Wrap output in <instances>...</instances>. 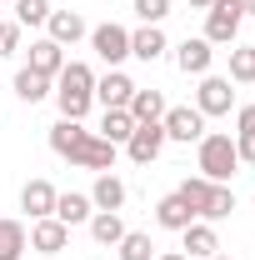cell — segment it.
Here are the masks:
<instances>
[{
	"label": "cell",
	"instance_id": "1",
	"mask_svg": "<svg viewBox=\"0 0 255 260\" xmlns=\"http://www.w3.org/2000/svg\"><path fill=\"white\" fill-rule=\"evenodd\" d=\"M50 150L65 155L70 165H80V170H115V150L120 145H110V140H100L90 130L80 125V120H55L50 125Z\"/></svg>",
	"mask_w": 255,
	"mask_h": 260
},
{
	"label": "cell",
	"instance_id": "2",
	"mask_svg": "<svg viewBox=\"0 0 255 260\" xmlns=\"http://www.w3.org/2000/svg\"><path fill=\"white\" fill-rule=\"evenodd\" d=\"M55 105H60L65 120H80L95 105V70L80 60H65V70L55 75Z\"/></svg>",
	"mask_w": 255,
	"mask_h": 260
},
{
	"label": "cell",
	"instance_id": "3",
	"mask_svg": "<svg viewBox=\"0 0 255 260\" xmlns=\"http://www.w3.org/2000/svg\"><path fill=\"white\" fill-rule=\"evenodd\" d=\"M180 200L195 210V220H225L230 210H235V190L230 185H215V180H205V175H195L180 185Z\"/></svg>",
	"mask_w": 255,
	"mask_h": 260
},
{
	"label": "cell",
	"instance_id": "4",
	"mask_svg": "<svg viewBox=\"0 0 255 260\" xmlns=\"http://www.w3.org/2000/svg\"><path fill=\"white\" fill-rule=\"evenodd\" d=\"M195 145H200V175H205V180L225 185V180L240 170V155H235V140H230V135H200Z\"/></svg>",
	"mask_w": 255,
	"mask_h": 260
},
{
	"label": "cell",
	"instance_id": "5",
	"mask_svg": "<svg viewBox=\"0 0 255 260\" xmlns=\"http://www.w3.org/2000/svg\"><path fill=\"white\" fill-rule=\"evenodd\" d=\"M240 20H245V5H240V0H215V5L205 10V40H210V45H235Z\"/></svg>",
	"mask_w": 255,
	"mask_h": 260
},
{
	"label": "cell",
	"instance_id": "6",
	"mask_svg": "<svg viewBox=\"0 0 255 260\" xmlns=\"http://www.w3.org/2000/svg\"><path fill=\"white\" fill-rule=\"evenodd\" d=\"M160 125H165V140H180V145H190V140H200V135H205V115H200L195 105H165Z\"/></svg>",
	"mask_w": 255,
	"mask_h": 260
},
{
	"label": "cell",
	"instance_id": "7",
	"mask_svg": "<svg viewBox=\"0 0 255 260\" xmlns=\"http://www.w3.org/2000/svg\"><path fill=\"white\" fill-rule=\"evenodd\" d=\"M90 45H95L100 60L115 70V65L130 55V30H125V25H115V20H105V25H95V30H90Z\"/></svg>",
	"mask_w": 255,
	"mask_h": 260
},
{
	"label": "cell",
	"instance_id": "8",
	"mask_svg": "<svg viewBox=\"0 0 255 260\" xmlns=\"http://www.w3.org/2000/svg\"><path fill=\"white\" fill-rule=\"evenodd\" d=\"M235 105V85L225 75H200V90H195V110L200 115H225Z\"/></svg>",
	"mask_w": 255,
	"mask_h": 260
},
{
	"label": "cell",
	"instance_id": "9",
	"mask_svg": "<svg viewBox=\"0 0 255 260\" xmlns=\"http://www.w3.org/2000/svg\"><path fill=\"white\" fill-rule=\"evenodd\" d=\"M160 150H165V125H160V120H145V125H135V130H130L125 155H130L135 165H150Z\"/></svg>",
	"mask_w": 255,
	"mask_h": 260
},
{
	"label": "cell",
	"instance_id": "10",
	"mask_svg": "<svg viewBox=\"0 0 255 260\" xmlns=\"http://www.w3.org/2000/svg\"><path fill=\"white\" fill-rule=\"evenodd\" d=\"M210 60H215V45L205 40V35H185L180 45H175V65L185 70V75H210Z\"/></svg>",
	"mask_w": 255,
	"mask_h": 260
},
{
	"label": "cell",
	"instance_id": "11",
	"mask_svg": "<svg viewBox=\"0 0 255 260\" xmlns=\"http://www.w3.org/2000/svg\"><path fill=\"white\" fill-rule=\"evenodd\" d=\"M65 245H70V225H60L55 215L30 220V250H40V255H60Z\"/></svg>",
	"mask_w": 255,
	"mask_h": 260
},
{
	"label": "cell",
	"instance_id": "12",
	"mask_svg": "<svg viewBox=\"0 0 255 260\" xmlns=\"http://www.w3.org/2000/svg\"><path fill=\"white\" fill-rule=\"evenodd\" d=\"M130 95H135V80H130L125 70H110V75L95 80V100L105 105V110H125Z\"/></svg>",
	"mask_w": 255,
	"mask_h": 260
},
{
	"label": "cell",
	"instance_id": "13",
	"mask_svg": "<svg viewBox=\"0 0 255 260\" xmlns=\"http://www.w3.org/2000/svg\"><path fill=\"white\" fill-rule=\"evenodd\" d=\"M55 185L50 180H25V190H20V210L30 215V220H45V215H55Z\"/></svg>",
	"mask_w": 255,
	"mask_h": 260
},
{
	"label": "cell",
	"instance_id": "14",
	"mask_svg": "<svg viewBox=\"0 0 255 260\" xmlns=\"http://www.w3.org/2000/svg\"><path fill=\"white\" fill-rule=\"evenodd\" d=\"M180 240H185V250H180L185 260H190V255L210 260L215 250H220V240H215V225H210V220H190V225L180 230Z\"/></svg>",
	"mask_w": 255,
	"mask_h": 260
},
{
	"label": "cell",
	"instance_id": "15",
	"mask_svg": "<svg viewBox=\"0 0 255 260\" xmlns=\"http://www.w3.org/2000/svg\"><path fill=\"white\" fill-rule=\"evenodd\" d=\"M165 50H170V45H165V30H160V25H140V30L130 35V55L145 60V65H155Z\"/></svg>",
	"mask_w": 255,
	"mask_h": 260
},
{
	"label": "cell",
	"instance_id": "16",
	"mask_svg": "<svg viewBox=\"0 0 255 260\" xmlns=\"http://www.w3.org/2000/svg\"><path fill=\"white\" fill-rule=\"evenodd\" d=\"M90 215H95L90 195H80V190H65V195H55V220H60V225H85Z\"/></svg>",
	"mask_w": 255,
	"mask_h": 260
},
{
	"label": "cell",
	"instance_id": "17",
	"mask_svg": "<svg viewBox=\"0 0 255 260\" xmlns=\"http://www.w3.org/2000/svg\"><path fill=\"white\" fill-rule=\"evenodd\" d=\"M45 30H50V40H55V45H75V40L85 35V20H80V10H50Z\"/></svg>",
	"mask_w": 255,
	"mask_h": 260
},
{
	"label": "cell",
	"instance_id": "18",
	"mask_svg": "<svg viewBox=\"0 0 255 260\" xmlns=\"http://www.w3.org/2000/svg\"><path fill=\"white\" fill-rule=\"evenodd\" d=\"M30 70H40V75H50V80H55V75L65 70V45H55L50 35H45V40H35V45H30Z\"/></svg>",
	"mask_w": 255,
	"mask_h": 260
},
{
	"label": "cell",
	"instance_id": "19",
	"mask_svg": "<svg viewBox=\"0 0 255 260\" xmlns=\"http://www.w3.org/2000/svg\"><path fill=\"white\" fill-rule=\"evenodd\" d=\"M190 220H195V210H190V205H185V200H180V190H175V195H165V200H160V205H155V225L175 230V235H180V230L190 225Z\"/></svg>",
	"mask_w": 255,
	"mask_h": 260
},
{
	"label": "cell",
	"instance_id": "20",
	"mask_svg": "<svg viewBox=\"0 0 255 260\" xmlns=\"http://www.w3.org/2000/svg\"><path fill=\"white\" fill-rule=\"evenodd\" d=\"M90 205H95V210H120V205H125V180L110 175V170H100L95 190H90Z\"/></svg>",
	"mask_w": 255,
	"mask_h": 260
},
{
	"label": "cell",
	"instance_id": "21",
	"mask_svg": "<svg viewBox=\"0 0 255 260\" xmlns=\"http://www.w3.org/2000/svg\"><path fill=\"white\" fill-rule=\"evenodd\" d=\"M130 120H135V125H145V120H160V115H165V95H160V90H140V85H135V95H130Z\"/></svg>",
	"mask_w": 255,
	"mask_h": 260
},
{
	"label": "cell",
	"instance_id": "22",
	"mask_svg": "<svg viewBox=\"0 0 255 260\" xmlns=\"http://www.w3.org/2000/svg\"><path fill=\"white\" fill-rule=\"evenodd\" d=\"M50 85H55V80H50V75H40V70H30V65L15 75V95L25 100V105H40V100L50 95Z\"/></svg>",
	"mask_w": 255,
	"mask_h": 260
},
{
	"label": "cell",
	"instance_id": "23",
	"mask_svg": "<svg viewBox=\"0 0 255 260\" xmlns=\"http://www.w3.org/2000/svg\"><path fill=\"white\" fill-rule=\"evenodd\" d=\"M85 225H90V235H95L100 245H120V235H125V220H120V210H95Z\"/></svg>",
	"mask_w": 255,
	"mask_h": 260
},
{
	"label": "cell",
	"instance_id": "24",
	"mask_svg": "<svg viewBox=\"0 0 255 260\" xmlns=\"http://www.w3.org/2000/svg\"><path fill=\"white\" fill-rule=\"evenodd\" d=\"M25 245H30V235L20 220H0V260H20Z\"/></svg>",
	"mask_w": 255,
	"mask_h": 260
},
{
	"label": "cell",
	"instance_id": "25",
	"mask_svg": "<svg viewBox=\"0 0 255 260\" xmlns=\"http://www.w3.org/2000/svg\"><path fill=\"white\" fill-rule=\"evenodd\" d=\"M135 120H130V110H105V120H100V140H110V145H125Z\"/></svg>",
	"mask_w": 255,
	"mask_h": 260
},
{
	"label": "cell",
	"instance_id": "26",
	"mask_svg": "<svg viewBox=\"0 0 255 260\" xmlns=\"http://www.w3.org/2000/svg\"><path fill=\"white\" fill-rule=\"evenodd\" d=\"M230 85H255V45H240V50H230V75H225Z\"/></svg>",
	"mask_w": 255,
	"mask_h": 260
},
{
	"label": "cell",
	"instance_id": "27",
	"mask_svg": "<svg viewBox=\"0 0 255 260\" xmlns=\"http://www.w3.org/2000/svg\"><path fill=\"white\" fill-rule=\"evenodd\" d=\"M115 250H120V260H155V240L145 230H125Z\"/></svg>",
	"mask_w": 255,
	"mask_h": 260
},
{
	"label": "cell",
	"instance_id": "28",
	"mask_svg": "<svg viewBox=\"0 0 255 260\" xmlns=\"http://www.w3.org/2000/svg\"><path fill=\"white\" fill-rule=\"evenodd\" d=\"M15 5V25H45L50 20V0H10Z\"/></svg>",
	"mask_w": 255,
	"mask_h": 260
},
{
	"label": "cell",
	"instance_id": "29",
	"mask_svg": "<svg viewBox=\"0 0 255 260\" xmlns=\"http://www.w3.org/2000/svg\"><path fill=\"white\" fill-rule=\"evenodd\" d=\"M135 15H140L145 25H160V20L170 15V0H135Z\"/></svg>",
	"mask_w": 255,
	"mask_h": 260
},
{
	"label": "cell",
	"instance_id": "30",
	"mask_svg": "<svg viewBox=\"0 0 255 260\" xmlns=\"http://www.w3.org/2000/svg\"><path fill=\"white\" fill-rule=\"evenodd\" d=\"M15 50H20V25L5 20V25H0V55H15Z\"/></svg>",
	"mask_w": 255,
	"mask_h": 260
},
{
	"label": "cell",
	"instance_id": "31",
	"mask_svg": "<svg viewBox=\"0 0 255 260\" xmlns=\"http://www.w3.org/2000/svg\"><path fill=\"white\" fill-rule=\"evenodd\" d=\"M235 155L255 165V130H235Z\"/></svg>",
	"mask_w": 255,
	"mask_h": 260
},
{
	"label": "cell",
	"instance_id": "32",
	"mask_svg": "<svg viewBox=\"0 0 255 260\" xmlns=\"http://www.w3.org/2000/svg\"><path fill=\"white\" fill-rule=\"evenodd\" d=\"M235 125H240V130H255V105H245V110L235 115Z\"/></svg>",
	"mask_w": 255,
	"mask_h": 260
},
{
	"label": "cell",
	"instance_id": "33",
	"mask_svg": "<svg viewBox=\"0 0 255 260\" xmlns=\"http://www.w3.org/2000/svg\"><path fill=\"white\" fill-rule=\"evenodd\" d=\"M155 260H185V255H180V250H165V255H155Z\"/></svg>",
	"mask_w": 255,
	"mask_h": 260
},
{
	"label": "cell",
	"instance_id": "34",
	"mask_svg": "<svg viewBox=\"0 0 255 260\" xmlns=\"http://www.w3.org/2000/svg\"><path fill=\"white\" fill-rule=\"evenodd\" d=\"M190 5H195V10H210V5H215V0H190Z\"/></svg>",
	"mask_w": 255,
	"mask_h": 260
},
{
	"label": "cell",
	"instance_id": "35",
	"mask_svg": "<svg viewBox=\"0 0 255 260\" xmlns=\"http://www.w3.org/2000/svg\"><path fill=\"white\" fill-rule=\"evenodd\" d=\"M240 5H245V15H255V0H240Z\"/></svg>",
	"mask_w": 255,
	"mask_h": 260
},
{
	"label": "cell",
	"instance_id": "36",
	"mask_svg": "<svg viewBox=\"0 0 255 260\" xmlns=\"http://www.w3.org/2000/svg\"><path fill=\"white\" fill-rule=\"evenodd\" d=\"M210 260H230V255H210Z\"/></svg>",
	"mask_w": 255,
	"mask_h": 260
}]
</instances>
